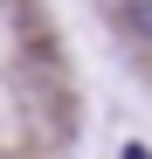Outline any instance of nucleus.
<instances>
[{"label": "nucleus", "mask_w": 152, "mask_h": 159, "mask_svg": "<svg viewBox=\"0 0 152 159\" xmlns=\"http://www.w3.org/2000/svg\"><path fill=\"white\" fill-rule=\"evenodd\" d=\"M124 21H132L138 35H152V0H124Z\"/></svg>", "instance_id": "f257e3e1"}]
</instances>
